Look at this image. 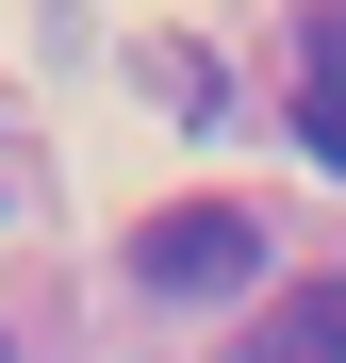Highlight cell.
Listing matches in <instances>:
<instances>
[{"label": "cell", "mask_w": 346, "mask_h": 363, "mask_svg": "<svg viewBox=\"0 0 346 363\" xmlns=\"http://www.w3.org/2000/svg\"><path fill=\"white\" fill-rule=\"evenodd\" d=\"M132 281H149V297H248V281H264V215H248V199H165V215L132 231Z\"/></svg>", "instance_id": "6da1fadb"}, {"label": "cell", "mask_w": 346, "mask_h": 363, "mask_svg": "<svg viewBox=\"0 0 346 363\" xmlns=\"http://www.w3.org/2000/svg\"><path fill=\"white\" fill-rule=\"evenodd\" d=\"M0 363H17V347H0Z\"/></svg>", "instance_id": "5b68a950"}, {"label": "cell", "mask_w": 346, "mask_h": 363, "mask_svg": "<svg viewBox=\"0 0 346 363\" xmlns=\"http://www.w3.org/2000/svg\"><path fill=\"white\" fill-rule=\"evenodd\" d=\"M214 363H346V281H313V297H280V314H248Z\"/></svg>", "instance_id": "7a4b0ae2"}, {"label": "cell", "mask_w": 346, "mask_h": 363, "mask_svg": "<svg viewBox=\"0 0 346 363\" xmlns=\"http://www.w3.org/2000/svg\"><path fill=\"white\" fill-rule=\"evenodd\" d=\"M149 83H165V116H198V133H214V116H231V67H214V50H182V33L149 50Z\"/></svg>", "instance_id": "3957f363"}, {"label": "cell", "mask_w": 346, "mask_h": 363, "mask_svg": "<svg viewBox=\"0 0 346 363\" xmlns=\"http://www.w3.org/2000/svg\"><path fill=\"white\" fill-rule=\"evenodd\" d=\"M297 133H313V165H346V83H330V99H297Z\"/></svg>", "instance_id": "277c9868"}]
</instances>
